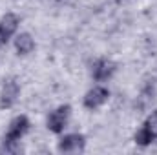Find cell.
Here are the masks:
<instances>
[{
	"mask_svg": "<svg viewBox=\"0 0 157 155\" xmlns=\"http://www.w3.org/2000/svg\"><path fill=\"white\" fill-rule=\"evenodd\" d=\"M84 146H86V139L80 133L64 135L59 141V152H62V153H78L84 150Z\"/></svg>",
	"mask_w": 157,
	"mask_h": 155,
	"instance_id": "3957f363",
	"label": "cell"
},
{
	"mask_svg": "<svg viewBox=\"0 0 157 155\" xmlns=\"http://www.w3.org/2000/svg\"><path fill=\"white\" fill-rule=\"evenodd\" d=\"M152 141H154V139H152V135H150L144 128H141V130L135 133V142H137L139 146H148Z\"/></svg>",
	"mask_w": 157,
	"mask_h": 155,
	"instance_id": "30bf717a",
	"label": "cell"
},
{
	"mask_svg": "<svg viewBox=\"0 0 157 155\" xmlns=\"http://www.w3.org/2000/svg\"><path fill=\"white\" fill-rule=\"evenodd\" d=\"M115 73V64L108 59H101L97 62H93V68H91V75L97 82H104Z\"/></svg>",
	"mask_w": 157,
	"mask_h": 155,
	"instance_id": "8992f818",
	"label": "cell"
},
{
	"mask_svg": "<svg viewBox=\"0 0 157 155\" xmlns=\"http://www.w3.org/2000/svg\"><path fill=\"white\" fill-rule=\"evenodd\" d=\"M18 93H20V86H18L17 78H7L2 86V91H0V106L2 108H11L17 102Z\"/></svg>",
	"mask_w": 157,
	"mask_h": 155,
	"instance_id": "277c9868",
	"label": "cell"
},
{
	"mask_svg": "<svg viewBox=\"0 0 157 155\" xmlns=\"http://www.w3.org/2000/svg\"><path fill=\"white\" fill-rule=\"evenodd\" d=\"M6 40H7V39H6V37H4V35H2V31H0V46H2V44H4V42H6Z\"/></svg>",
	"mask_w": 157,
	"mask_h": 155,
	"instance_id": "8fae6325",
	"label": "cell"
},
{
	"mask_svg": "<svg viewBox=\"0 0 157 155\" xmlns=\"http://www.w3.org/2000/svg\"><path fill=\"white\" fill-rule=\"evenodd\" d=\"M29 130V119L26 115H18L15 117L11 122H9V128H7V133L4 137V141H9V142H18Z\"/></svg>",
	"mask_w": 157,
	"mask_h": 155,
	"instance_id": "7a4b0ae2",
	"label": "cell"
},
{
	"mask_svg": "<svg viewBox=\"0 0 157 155\" xmlns=\"http://www.w3.org/2000/svg\"><path fill=\"white\" fill-rule=\"evenodd\" d=\"M15 49L18 55H29L35 49V40L29 33H20L15 39Z\"/></svg>",
	"mask_w": 157,
	"mask_h": 155,
	"instance_id": "52a82bcc",
	"label": "cell"
},
{
	"mask_svg": "<svg viewBox=\"0 0 157 155\" xmlns=\"http://www.w3.org/2000/svg\"><path fill=\"white\" fill-rule=\"evenodd\" d=\"M143 128L152 135V139H155L157 137V110L148 115V119L144 120V126H143Z\"/></svg>",
	"mask_w": 157,
	"mask_h": 155,
	"instance_id": "9c48e42d",
	"label": "cell"
},
{
	"mask_svg": "<svg viewBox=\"0 0 157 155\" xmlns=\"http://www.w3.org/2000/svg\"><path fill=\"white\" fill-rule=\"evenodd\" d=\"M17 28H18V17L13 15V13H6L2 17V20H0V31H2V35L6 39H9L17 31Z\"/></svg>",
	"mask_w": 157,
	"mask_h": 155,
	"instance_id": "ba28073f",
	"label": "cell"
},
{
	"mask_svg": "<svg viewBox=\"0 0 157 155\" xmlns=\"http://www.w3.org/2000/svg\"><path fill=\"white\" fill-rule=\"evenodd\" d=\"M108 97H110L108 89L102 88V86H97V88L90 89V91L84 95V106H86L88 110H97V108H101V106L108 100Z\"/></svg>",
	"mask_w": 157,
	"mask_h": 155,
	"instance_id": "5b68a950",
	"label": "cell"
},
{
	"mask_svg": "<svg viewBox=\"0 0 157 155\" xmlns=\"http://www.w3.org/2000/svg\"><path fill=\"white\" fill-rule=\"evenodd\" d=\"M70 115H71V108L70 106H59L48 117V130L53 131V133L64 131V128H66V124L70 120Z\"/></svg>",
	"mask_w": 157,
	"mask_h": 155,
	"instance_id": "6da1fadb",
	"label": "cell"
}]
</instances>
